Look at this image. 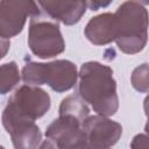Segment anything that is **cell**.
Listing matches in <instances>:
<instances>
[{"label":"cell","mask_w":149,"mask_h":149,"mask_svg":"<svg viewBox=\"0 0 149 149\" xmlns=\"http://www.w3.org/2000/svg\"><path fill=\"white\" fill-rule=\"evenodd\" d=\"M130 149H149V135L146 133L136 134L130 142Z\"/></svg>","instance_id":"9a60e30c"},{"label":"cell","mask_w":149,"mask_h":149,"mask_svg":"<svg viewBox=\"0 0 149 149\" xmlns=\"http://www.w3.org/2000/svg\"><path fill=\"white\" fill-rule=\"evenodd\" d=\"M83 129L86 134L87 142L101 147H113L122 135V126L104 115H90L83 123Z\"/></svg>","instance_id":"ba28073f"},{"label":"cell","mask_w":149,"mask_h":149,"mask_svg":"<svg viewBox=\"0 0 149 149\" xmlns=\"http://www.w3.org/2000/svg\"><path fill=\"white\" fill-rule=\"evenodd\" d=\"M59 116H70L73 118L81 123L90 116V108L87 102L79 94H71L65 97L58 109Z\"/></svg>","instance_id":"7c38bea8"},{"label":"cell","mask_w":149,"mask_h":149,"mask_svg":"<svg viewBox=\"0 0 149 149\" xmlns=\"http://www.w3.org/2000/svg\"><path fill=\"white\" fill-rule=\"evenodd\" d=\"M130 83L137 92H149V63H143L133 70L130 76Z\"/></svg>","instance_id":"5bb4252c"},{"label":"cell","mask_w":149,"mask_h":149,"mask_svg":"<svg viewBox=\"0 0 149 149\" xmlns=\"http://www.w3.org/2000/svg\"><path fill=\"white\" fill-rule=\"evenodd\" d=\"M147 123H146V126H144V132H146V134H148L149 135V116H147Z\"/></svg>","instance_id":"44dd1931"},{"label":"cell","mask_w":149,"mask_h":149,"mask_svg":"<svg viewBox=\"0 0 149 149\" xmlns=\"http://www.w3.org/2000/svg\"><path fill=\"white\" fill-rule=\"evenodd\" d=\"M118 20V48L127 55L142 51L148 42L149 13L142 2L125 1L114 13Z\"/></svg>","instance_id":"3957f363"},{"label":"cell","mask_w":149,"mask_h":149,"mask_svg":"<svg viewBox=\"0 0 149 149\" xmlns=\"http://www.w3.org/2000/svg\"><path fill=\"white\" fill-rule=\"evenodd\" d=\"M47 139L54 141L59 149H80L87 143L83 123L70 116H58L45 129Z\"/></svg>","instance_id":"52a82bcc"},{"label":"cell","mask_w":149,"mask_h":149,"mask_svg":"<svg viewBox=\"0 0 149 149\" xmlns=\"http://www.w3.org/2000/svg\"><path fill=\"white\" fill-rule=\"evenodd\" d=\"M80 149H111V148H101V147H97V146H93L91 143H86L85 146H83Z\"/></svg>","instance_id":"ffe728a7"},{"label":"cell","mask_w":149,"mask_h":149,"mask_svg":"<svg viewBox=\"0 0 149 149\" xmlns=\"http://www.w3.org/2000/svg\"><path fill=\"white\" fill-rule=\"evenodd\" d=\"M118 20L114 13H101L87 22L84 34L95 45H106L118 37Z\"/></svg>","instance_id":"9c48e42d"},{"label":"cell","mask_w":149,"mask_h":149,"mask_svg":"<svg viewBox=\"0 0 149 149\" xmlns=\"http://www.w3.org/2000/svg\"><path fill=\"white\" fill-rule=\"evenodd\" d=\"M87 3V7L91 9V10H98L100 7H106L108 6L111 2H99V1H90V2H86Z\"/></svg>","instance_id":"e0dca14e"},{"label":"cell","mask_w":149,"mask_h":149,"mask_svg":"<svg viewBox=\"0 0 149 149\" xmlns=\"http://www.w3.org/2000/svg\"><path fill=\"white\" fill-rule=\"evenodd\" d=\"M143 109H144L146 115L149 116V94L144 98V101H143Z\"/></svg>","instance_id":"d6986e66"},{"label":"cell","mask_w":149,"mask_h":149,"mask_svg":"<svg viewBox=\"0 0 149 149\" xmlns=\"http://www.w3.org/2000/svg\"><path fill=\"white\" fill-rule=\"evenodd\" d=\"M1 43H2V57H5V55H6V51H7V48L9 47L10 42H9V40H6V38H1Z\"/></svg>","instance_id":"ac0fdd59"},{"label":"cell","mask_w":149,"mask_h":149,"mask_svg":"<svg viewBox=\"0 0 149 149\" xmlns=\"http://www.w3.org/2000/svg\"><path fill=\"white\" fill-rule=\"evenodd\" d=\"M28 47L35 56L42 59L64 52L65 41L58 22L45 19L42 14L31 17L28 29Z\"/></svg>","instance_id":"5b68a950"},{"label":"cell","mask_w":149,"mask_h":149,"mask_svg":"<svg viewBox=\"0 0 149 149\" xmlns=\"http://www.w3.org/2000/svg\"><path fill=\"white\" fill-rule=\"evenodd\" d=\"M38 149H59V148L54 141H51L50 139H47L41 143Z\"/></svg>","instance_id":"2e32d148"},{"label":"cell","mask_w":149,"mask_h":149,"mask_svg":"<svg viewBox=\"0 0 149 149\" xmlns=\"http://www.w3.org/2000/svg\"><path fill=\"white\" fill-rule=\"evenodd\" d=\"M14 149H38L42 133L35 122L22 123L14 127L9 133Z\"/></svg>","instance_id":"8fae6325"},{"label":"cell","mask_w":149,"mask_h":149,"mask_svg":"<svg viewBox=\"0 0 149 149\" xmlns=\"http://www.w3.org/2000/svg\"><path fill=\"white\" fill-rule=\"evenodd\" d=\"M21 80L17 64L12 61L5 63L0 68V92L1 94H7L10 92Z\"/></svg>","instance_id":"4fadbf2b"},{"label":"cell","mask_w":149,"mask_h":149,"mask_svg":"<svg viewBox=\"0 0 149 149\" xmlns=\"http://www.w3.org/2000/svg\"><path fill=\"white\" fill-rule=\"evenodd\" d=\"M78 94L99 115L112 116L118 112L119 97L113 70L100 62L91 61L80 66Z\"/></svg>","instance_id":"6da1fadb"},{"label":"cell","mask_w":149,"mask_h":149,"mask_svg":"<svg viewBox=\"0 0 149 149\" xmlns=\"http://www.w3.org/2000/svg\"><path fill=\"white\" fill-rule=\"evenodd\" d=\"M42 14L38 3L27 0L0 1V36L9 40L19 35L28 17H34Z\"/></svg>","instance_id":"8992f818"},{"label":"cell","mask_w":149,"mask_h":149,"mask_svg":"<svg viewBox=\"0 0 149 149\" xmlns=\"http://www.w3.org/2000/svg\"><path fill=\"white\" fill-rule=\"evenodd\" d=\"M77 66L69 59H56L49 63L29 61L21 71L22 80L26 85H48L52 91L63 93L71 90L78 79Z\"/></svg>","instance_id":"277c9868"},{"label":"cell","mask_w":149,"mask_h":149,"mask_svg":"<svg viewBox=\"0 0 149 149\" xmlns=\"http://www.w3.org/2000/svg\"><path fill=\"white\" fill-rule=\"evenodd\" d=\"M51 106L50 95L38 86L22 85L15 90L2 112V126L9 133L14 127L35 122L42 118Z\"/></svg>","instance_id":"7a4b0ae2"},{"label":"cell","mask_w":149,"mask_h":149,"mask_svg":"<svg viewBox=\"0 0 149 149\" xmlns=\"http://www.w3.org/2000/svg\"><path fill=\"white\" fill-rule=\"evenodd\" d=\"M37 3L50 19L65 26L78 23L87 9L85 1H38Z\"/></svg>","instance_id":"30bf717a"}]
</instances>
